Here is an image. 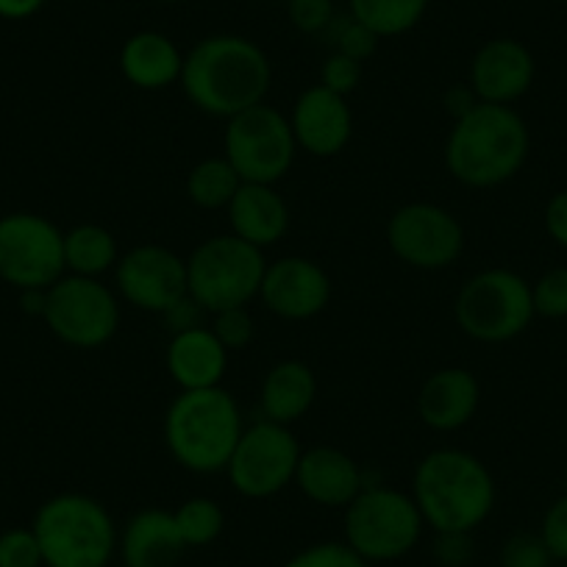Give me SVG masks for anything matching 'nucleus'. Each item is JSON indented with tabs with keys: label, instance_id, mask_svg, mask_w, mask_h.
<instances>
[{
	"label": "nucleus",
	"instance_id": "nucleus-1",
	"mask_svg": "<svg viewBox=\"0 0 567 567\" xmlns=\"http://www.w3.org/2000/svg\"><path fill=\"white\" fill-rule=\"evenodd\" d=\"M182 90L198 112L231 120L265 103L272 64L261 45L239 34H212L184 53Z\"/></svg>",
	"mask_w": 567,
	"mask_h": 567
},
{
	"label": "nucleus",
	"instance_id": "nucleus-2",
	"mask_svg": "<svg viewBox=\"0 0 567 567\" xmlns=\"http://www.w3.org/2000/svg\"><path fill=\"white\" fill-rule=\"evenodd\" d=\"M532 151V134L520 112L501 103H478L454 120L443 159L451 176L471 189H493L523 171Z\"/></svg>",
	"mask_w": 567,
	"mask_h": 567
},
{
	"label": "nucleus",
	"instance_id": "nucleus-3",
	"mask_svg": "<svg viewBox=\"0 0 567 567\" xmlns=\"http://www.w3.org/2000/svg\"><path fill=\"white\" fill-rule=\"evenodd\" d=\"M412 498L434 534L476 532L493 515L498 487L489 467L462 449H434L417 462Z\"/></svg>",
	"mask_w": 567,
	"mask_h": 567
},
{
	"label": "nucleus",
	"instance_id": "nucleus-4",
	"mask_svg": "<svg viewBox=\"0 0 567 567\" xmlns=\"http://www.w3.org/2000/svg\"><path fill=\"white\" fill-rule=\"evenodd\" d=\"M245 432L239 403L226 386L182 390L165 412V445L189 473H226Z\"/></svg>",
	"mask_w": 567,
	"mask_h": 567
},
{
	"label": "nucleus",
	"instance_id": "nucleus-5",
	"mask_svg": "<svg viewBox=\"0 0 567 567\" xmlns=\"http://www.w3.org/2000/svg\"><path fill=\"white\" fill-rule=\"evenodd\" d=\"M31 528L45 567H109L117 554V526L92 495H53L37 509Z\"/></svg>",
	"mask_w": 567,
	"mask_h": 567
},
{
	"label": "nucleus",
	"instance_id": "nucleus-6",
	"mask_svg": "<svg viewBox=\"0 0 567 567\" xmlns=\"http://www.w3.org/2000/svg\"><path fill=\"white\" fill-rule=\"evenodd\" d=\"M423 528L425 523L412 493H401L386 484H364L342 517L346 543L368 565L403 559L420 543Z\"/></svg>",
	"mask_w": 567,
	"mask_h": 567
},
{
	"label": "nucleus",
	"instance_id": "nucleus-7",
	"mask_svg": "<svg viewBox=\"0 0 567 567\" xmlns=\"http://www.w3.org/2000/svg\"><path fill=\"white\" fill-rule=\"evenodd\" d=\"M265 267V250L234 237L231 231L217 234V237L204 239L187 256L189 298L206 315L248 307L254 298H259Z\"/></svg>",
	"mask_w": 567,
	"mask_h": 567
},
{
	"label": "nucleus",
	"instance_id": "nucleus-8",
	"mask_svg": "<svg viewBox=\"0 0 567 567\" xmlns=\"http://www.w3.org/2000/svg\"><path fill=\"white\" fill-rule=\"evenodd\" d=\"M532 284L515 270L489 267L462 284L454 301V320L462 334L484 346H501L532 326Z\"/></svg>",
	"mask_w": 567,
	"mask_h": 567
},
{
	"label": "nucleus",
	"instance_id": "nucleus-9",
	"mask_svg": "<svg viewBox=\"0 0 567 567\" xmlns=\"http://www.w3.org/2000/svg\"><path fill=\"white\" fill-rule=\"evenodd\" d=\"M298 154L290 117L270 103H259L226 120L223 156L231 162L243 184H272L276 187Z\"/></svg>",
	"mask_w": 567,
	"mask_h": 567
},
{
	"label": "nucleus",
	"instance_id": "nucleus-10",
	"mask_svg": "<svg viewBox=\"0 0 567 567\" xmlns=\"http://www.w3.org/2000/svg\"><path fill=\"white\" fill-rule=\"evenodd\" d=\"M45 326L59 342L92 351L114 340L120 329V298L101 278L64 272L48 287Z\"/></svg>",
	"mask_w": 567,
	"mask_h": 567
},
{
	"label": "nucleus",
	"instance_id": "nucleus-11",
	"mask_svg": "<svg viewBox=\"0 0 567 567\" xmlns=\"http://www.w3.org/2000/svg\"><path fill=\"white\" fill-rule=\"evenodd\" d=\"M303 449L298 445L290 425L261 417L245 425L243 437L226 465L228 484L234 493L250 501H265L296 484L298 460Z\"/></svg>",
	"mask_w": 567,
	"mask_h": 567
},
{
	"label": "nucleus",
	"instance_id": "nucleus-12",
	"mask_svg": "<svg viewBox=\"0 0 567 567\" xmlns=\"http://www.w3.org/2000/svg\"><path fill=\"white\" fill-rule=\"evenodd\" d=\"M68 272L64 231L37 212L0 217V281L18 292L48 290Z\"/></svg>",
	"mask_w": 567,
	"mask_h": 567
},
{
	"label": "nucleus",
	"instance_id": "nucleus-13",
	"mask_svg": "<svg viewBox=\"0 0 567 567\" xmlns=\"http://www.w3.org/2000/svg\"><path fill=\"white\" fill-rule=\"evenodd\" d=\"M386 245L414 270H445L465 250V228L445 206L414 200L390 215Z\"/></svg>",
	"mask_w": 567,
	"mask_h": 567
},
{
	"label": "nucleus",
	"instance_id": "nucleus-14",
	"mask_svg": "<svg viewBox=\"0 0 567 567\" xmlns=\"http://www.w3.org/2000/svg\"><path fill=\"white\" fill-rule=\"evenodd\" d=\"M114 284L128 307L140 312L167 315L184 298H189L187 259L165 245H136L128 254H120Z\"/></svg>",
	"mask_w": 567,
	"mask_h": 567
},
{
	"label": "nucleus",
	"instance_id": "nucleus-15",
	"mask_svg": "<svg viewBox=\"0 0 567 567\" xmlns=\"http://www.w3.org/2000/svg\"><path fill=\"white\" fill-rule=\"evenodd\" d=\"M331 276L307 256H281L267 261L259 298L267 312L281 320H312L326 312L331 301Z\"/></svg>",
	"mask_w": 567,
	"mask_h": 567
},
{
	"label": "nucleus",
	"instance_id": "nucleus-16",
	"mask_svg": "<svg viewBox=\"0 0 567 567\" xmlns=\"http://www.w3.org/2000/svg\"><path fill=\"white\" fill-rule=\"evenodd\" d=\"M296 134L298 151H307L315 159H331L342 154L353 136V112L337 92L315 84L303 90L287 114Z\"/></svg>",
	"mask_w": 567,
	"mask_h": 567
},
{
	"label": "nucleus",
	"instance_id": "nucleus-17",
	"mask_svg": "<svg viewBox=\"0 0 567 567\" xmlns=\"http://www.w3.org/2000/svg\"><path fill=\"white\" fill-rule=\"evenodd\" d=\"M534 73H537L534 53L520 40L495 37L473 53L467 84L473 86L478 101L512 106L532 90Z\"/></svg>",
	"mask_w": 567,
	"mask_h": 567
},
{
	"label": "nucleus",
	"instance_id": "nucleus-18",
	"mask_svg": "<svg viewBox=\"0 0 567 567\" xmlns=\"http://www.w3.org/2000/svg\"><path fill=\"white\" fill-rule=\"evenodd\" d=\"M482 384L467 368L434 370L417 392V417L437 434L460 432L476 417Z\"/></svg>",
	"mask_w": 567,
	"mask_h": 567
},
{
	"label": "nucleus",
	"instance_id": "nucleus-19",
	"mask_svg": "<svg viewBox=\"0 0 567 567\" xmlns=\"http://www.w3.org/2000/svg\"><path fill=\"white\" fill-rule=\"evenodd\" d=\"M364 484L368 482H364V471L359 467V462L331 445L307 449L298 460L296 487L318 506L346 509L362 493Z\"/></svg>",
	"mask_w": 567,
	"mask_h": 567
},
{
	"label": "nucleus",
	"instance_id": "nucleus-20",
	"mask_svg": "<svg viewBox=\"0 0 567 567\" xmlns=\"http://www.w3.org/2000/svg\"><path fill=\"white\" fill-rule=\"evenodd\" d=\"M117 550L123 565L128 567H176L187 550V543L182 539L173 512L148 506L125 523Z\"/></svg>",
	"mask_w": 567,
	"mask_h": 567
},
{
	"label": "nucleus",
	"instance_id": "nucleus-21",
	"mask_svg": "<svg viewBox=\"0 0 567 567\" xmlns=\"http://www.w3.org/2000/svg\"><path fill=\"white\" fill-rule=\"evenodd\" d=\"M165 364L178 390H209V386H223L228 351L209 326H193L171 337Z\"/></svg>",
	"mask_w": 567,
	"mask_h": 567
},
{
	"label": "nucleus",
	"instance_id": "nucleus-22",
	"mask_svg": "<svg viewBox=\"0 0 567 567\" xmlns=\"http://www.w3.org/2000/svg\"><path fill=\"white\" fill-rule=\"evenodd\" d=\"M117 64L131 86L145 92H162L182 81L184 53L167 34L145 29L123 42Z\"/></svg>",
	"mask_w": 567,
	"mask_h": 567
},
{
	"label": "nucleus",
	"instance_id": "nucleus-23",
	"mask_svg": "<svg viewBox=\"0 0 567 567\" xmlns=\"http://www.w3.org/2000/svg\"><path fill=\"white\" fill-rule=\"evenodd\" d=\"M226 212L234 237L259 250L281 243L290 231V206L272 184H243Z\"/></svg>",
	"mask_w": 567,
	"mask_h": 567
},
{
	"label": "nucleus",
	"instance_id": "nucleus-24",
	"mask_svg": "<svg viewBox=\"0 0 567 567\" xmlns=\"http://www.w3.org/2000/svg\"><path fill=\"white\" fill-rule=\"evenodd\" d=\"M315 401H318V379H315V370L301 359L276 362L261 379L259 406L261 414L272 423H298L315 406Z\"/></svg>",
	"mask_w": 567,
	"mask_h": 567
},
{
	"label": "nucleus",
	"instance_id": "nucleus-25",
	"mask_svg": "<svg viewBox=\"0 0 567 567\" xmlns=\"http://www.w3.org/2000/svg\"><path fill=\"white\" fill-rule=\"evenodd\" d=\"M120 261V248L114 234L97 223H81L64 231V267L73 276L101 278L114 270Z\"/></svg>",
	"mask_w": 567,
	"mask_h": 567
},
{
	"label": "nucleus",
	"instance_id": "nucleus-26",
	"mask_svg": "<svg viewBox=\"0 0 567 567\" xmlns=\"http://www.w3.org/2000/svg\"><path fill=\"white\" fill-rule=\"evenodd\" d=\"M351 18L368 25L379 40L403 37L417 29L432 0H348Z\"/></svg>",
	"mask_w": 567,
	"mask_h": 567
},
{
	"label": "nucleus",
	"instance_id": "nucleus-27",
	"mask_svg": "<svg viewBox=\"0 0 567 567\" xmlns=\"http://www.w3.org/2000/svg\"><path fill=\"white\" fill-rule=\"evenodd\" d=\"M239 187H243V178H239V173L234 171L226 156H209V159L198 162L189 171L187 184H184L189 204L206 212L228 209Z\"/></svg>",
	"mask_w": 567,
	"mask_h": 567
},
{
	"label": "nucleus",
	"instance_id": "nucleus-28",
	"mask_svg": "<svg viewBox=\"0 0 567 567\" xmlns=\"http://www.w3.org/2000/svg\"><path fill=\"white\" fill-rule=\"evenodd\" d=\"M173 517H176V526L187 548H206L226 528V512L215 498H206V495L187 498L173 512Z\"/></svg>",
	"mask_w": 567,
	"mask_h": 567
},
{
	"label": "nucleus",
	"instance_id": "nucleus-29",
	"mask_svg": "<svg viewBox=\"0 0 567 567\" xmlns=\"http://www.w3.org/2000/svg\"><path fill=\"white\" fill-rule=\"evenodd\" d=\"M281 567H370L346 539H326L292 554Z\"/></svg>",
	"mask_w": 567,
	"mask_h": 567
},
{
	"label": "nucleus",
	"instance_id": "nucleus-30",
	"mask_svg": "<svg viewBox=\"0 0 567 567\" xmlns=\"http://www.w3.org/2000/svg\"><path fill=\"white\" fill-rule=\"evenodd\" d=\"M534 315L548 320L567 318V267H554L532 284Z\"/></svg>",
	"mask_w": 567,
	"mask_h": 567
},
{
	"label": "nucleus",
	"instance_id": "nucleus-31",
	"mask_svg": "<svg viewBox=\"0 0 567 567\" xmlns=\"http://www.w3.org/2000/svg\"><path fill=\"white\" fill-rule=\"evenodd\" d=\"M498 567H554V556L539 532H517L501 545Z\"/></svg>",
	"mask_w": 567,
	"mask_h": 567
},
{
	"label": "nucleus",
	"instance_id": "nucleus-32",
	"mask_svg": "<svg viewBox=\"0 0 567 567\" xmlns=\"http://www.w3.org/2000/svg\"><path fill=\"white\" fill-rule=\"evenodd\" d=\"M0 567H45L34 528L0 532Z\"/></svg>",
	"mask_w": 567,
	"mask_h": 567
},
{
	"label": "nucleus",
	"instance_id": "nucleus-33",
	"mask_svg": "<svg viewBox=\"0 0 567 567\" xmlns=\"http://www.w3.org/2000/svg\"><path fill=\"white\" fill-rule=\"evenodd\" d=\"M209 329L215 331L217 340L226 346V351H243V348L250 346L256 334V323L250 318L248 307H234V309H223V312L212 315Z\"/></svg>",
	"mask_w": 567,
	"mask_h": 567
},
{
	"label": "nucleus",
	"instance_id": "nucleus-34",
	"mask_svg": "<svg viewBox=\"0 0 567 567\" xmlns=\"http://www.w3.org/2000/svg\"><path fill=\"white\" fill-rule=\"evenodd\" d=\"M320 84H323L326 90L337 92V95L348 97L351 92L359 90V84H362V62H357V59L346 56V53L340 51L329 53V56L323 59V64H320Z\"/></svg>",
	"mask_w": 567,
	"mask_h": 567
},
{
	"label": "nucleus",
	"instance_id": "nucleus-35",
	"mask_svg": "<svg viewBox=\"0 0 567 567\" xmlns=\"http://www.w3.org/2000/svg\"><path fill=\"white\" fill-rule=\"evenodd\" d=\"M287 14L301 34H323L334 23V0H290Z\"/></svg>",
	"mask_w": 567,
	"mask_h": 567
},
{
	"label": "nucleus",
	"instance_id": "nucleus-36",
	"mask_svg": "<svg viewBox=\"0 0 567 567\" xmlns=\"http://www.w3.org/2000/svg\"><path fill=\"white\" fill-rule=\"evenodd\" d=\"M432 556L440 567H467L476 556V543L471 532H440L434 534Z\"/></svg>",
	"mask_w": 567,
	"mask_h": 567
},
{
	"label": "nucleus",
	"instance_id": "nucleus-37",
	"mask_svg": "<svg viewBox=\"0 0 567 567\" xmlns=\"http://www.w3.org/2000/svg\"><path fill=\"white\" fill-rule=\"evenodd\" d=\"M379 42L381 40L368 29V25H362L359 20H353V18H348L346 23L340 25V31H337L334 51L346 53V56L357 59V62L364 64L370 56H375V51H379Z\"/></svg>",
	"mask_w": 567,
	"mask_h": 567
},
{
	"label": "nucleus",
	"instance_id": "nucleus-38",
	"mask_svg": "<svg viewBox=\"0 0 567 567\" xmlns=\"http://www.w3.org/2000/svg\"><path fill=\"white\" fill-rule=\"evenodd\" d=\"M539 537L548 545L554 561H565L567 565V493L559 495L545 509L543 523H539Z\"/></svg>",
	"mask_w": 567,
	"mask_h": 567
},
{
	"label": "nucleus",
	"instance_id": "nucleus-39",
	"mask_svg": "<svg viewBox=\"0 0 567 567\" xmlns=\"http://www.w3.org/2000/svg\"><path fill=\"white\" fill-rule=\"evenodd\" d=\"M545 231L559 248L567 250V189H559L545 206Z\"/></svg>",
	"mask_w": 567,
	"mask_h": 567
},
{
	"label": "nucleus",
	"instance_id": "nucleus-40",
	"mask_svg": "<svg viewBox=\"0 0 567 567\" xmlns=\"http://www.w3.org/2000/svg\"><path fill=\"white\" fill-rule=\"evenodd\" d=\"M478 103L482 101H478V95L473 92L471 84H454V86H449L443 95V106H445V112L451 114V120L465 117V114L473 112Z\"/></svg>",
	"mask_w": 567,
	"mask_h": 567
},
{
	"label": "nucleus",
	"instance_id": "nucleus-41",
	"mask_svg": "<svg viewBox=\"0 0 567 567\" xmlns=\"http://www.w3.org/2000/svg\"><path fill=\"white\" fill-rule=\"evenodd\" d=\"M45 3L48 0H0V20L20 23V20H29L34 14H40Z\"/></svg>",
	"mask_w": 567,
	"mask_h": 567
},
{
	"label": "nucleus",
	"instance_id": "nucleus-42",
	"mask_svg": "<svg viewBox=\"0 0 567 567\" xmlns=\"http://www.w3.org/2000/svg\"><path fill=\"white\" fill-rule=\"evenodd\" d=\"M45 298L48 290H23L20 292V307H23V312L31 315V318H42V315H45Z\"/></svg>",
	"mask_w": 567,
	"mask_h": 567
},
{
	"label": "nucleus",
	"instance_id": "nucleus-43",
	"mask_svg": "<svg viewBox=\"0 0 567 567\" xmlns=\"http://www.w3.org/2000/svg\"><path fill=\"white\" fill-rule=\"evenodd\" d=\"M159 3H182V0H159Z\"/></svg>",
	"mask_w": 567,
	"mask_h": 567
},
{
	"label": "nucleus",
	"instance_id": "nucleus-44",
	"mask_svg": "<svg viewBox=\"0 0 567 567\" xmlns=\"http://www.w3.org/2000/svg\"><path fill=\"white\" fill-rule=\"evenodd\" d=\"M565 493H567V471H565Z\"/></svg>",
	"mask_w": 567,
	"mask_h": 567
},
{
	"label": "nucleus",
	"instance_id": "nucleus-45",
	"mask_svg": "<svg viewBox=\"0 0 567 567\" xmlns=\"http://www.w3.org/2000/svg\"><path fill=\"white\" fill-rule=\"evenodd\" d=\"M109 567H112V565H109ZM117 567H128V565H117Z\"/></svg>",
	"mask_w": 567,
	"mask_h": 567
},
{
	"label": "nucleus",
	"instance_id": "nucleus-46",
	"mask_svg": "<svg viewBox=\"0 0 567 567\" xmlns=\"http://www.w3.org/2000/svg\"><path fill=\"white\" fill-rule=\"evenodd\" d=\"M561 3H565V7H567V0H561Z\"/></svg>",
	"mask_w": 567,
	"mask_h": 567
},
{
	"label": "nucleus",
	"instance_id": "nucleus-47",
	"mask_svg": "<svg viewBox=\"0 0 567 567\" xmlns=\"http://www.w3.org/2000/svg\"><path fill=\"white\" fill-rule=\"evenodd\" d=\"M565 567H567V565H565Z\"/></svg>",
	"mask_w": 567,
	"mask_h": 567
}]
</instances>
